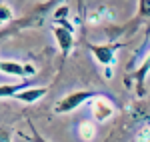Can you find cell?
<instances>
[{"mask_svg":"<svg viewBox=\"0 0 150 142\" xmlns=\"http://www.w3.org/2000/svg\"><path fill=\"white\" fill-rule=\"evenodd\" d=\"M88 98H96V92H86V90H82V92H72V94H68L66 98H62L56 106H54V112H70V110H74L76 106H80L82 102L88 100Z\"/></svg>","mask_w":150,"mask_h":142,"instance_id":"cell-1","label":"cell"},{"mask_svg":"<svg viewBox=\"0 0 150 142\" xmlns=\"http://www.w3.org/2000/svg\"><path fill=\"white\" fill-rule=\"evenodd\" d=\"M120 46V44H106V46H90V50H92L94 58L98 60L100 64H104V66H108V64H112L114 62V50Z\"/></svg>","mask_w":150,"mask_h":142,"instance_id":"cell-2","label":"cell"},{"mask_svg":"<svg viewBox=\"0 0 150 142\" xmlns=\"http://www.w3.org/2000/svg\"><path fill=\"white\" fill-rule=\"evenodd\" d=\"M0 70L14 74V76H28L34 74V66L30 64H18V62H8V60H0Z\"/></svg>","mask_w":150,"mask_h":142,"instance_id":"cell-3","label":"cell"},{"mask_svg":"<svg viewBox=\"0 0 150 142\" xmlns=\"http://www.w3.org/2000/svg\"><path fill=\"white\" fill-rule=\"evenodd\" d=\"M92 108H94V114H96V120L98 122H104V120H108L110 116H114V106H112V102L108 98H98Z\"/></svg>","mask_w":150,"mask_h":142,"instance_id":"cell-4","label":"cell"},{"mask_svg":"<svg viewBox=\"0 0 150 142\" xmlns=\"http://www.w3.org/2000/svg\"><path fill=\"white\" fill-rule=\"evenodd\" d=\"M54 36H56L58 44L60 48L64 50V52H68L70 48H72V42H74V38H72V32H70V28H62V26H56L54 28Z\"/></svg>","mask_w":150,"mask_h":142,"instance_id":"cell-5","label":"cell"},{"mask_svg":"<svg viewBox=\"0 0 150 142\" xmlns=\"http://www.w3.org/2000/svg\"><path fill=\"white\" fill-rule=\"evenodd\" d=\"M48 92V88L46 86H42V88H26L24 92H16V98L18 100H24V102H36L40 96H44Z\"/></svg>","mask_w":150,"mask_h":142,"instance_id":"cell-6","label":"cell"},{"mask_svg":"<svg viewBox=\"0 0 150 142\" xmlns=\"http://www.w3.org/2000/svg\"><path fill=\"white\" fill-rule=\"evenodd\" d=\"M78 134H80V138L84 140H92L94 136H96V126H94V122H82L80 126H78Z\"/></svg>","mask_w":150,"mask_h":142,"instance_id":"cell-7","label":"cell"},{"mask_svg":"<svg viewBox=\"0 0 150 142\" xmlns=\"http://www.w3.org/2000/svg\"><path fill=\"white\" fill-rule=\"evenodd\" d=\"M26 88V84H12V86H0V96H14L18 90Z\"/></svg>","mask_w":150,"mask_h":142,"instance_id":"cell-8","label":"cell"},{"mask_svg":"<svg viewBox=\"0 0 150 142\" xmlns=\"http://www.w3.org/2000/svg\"><path fill=\"white\" fill-rule=\"evenodd\" d=\"M12 20V10L4 2H0V22H10Z\"/></svg>","mask_w":150,"mask_h":142,"instance_id":"cell-9","label":"cell"},{"mask_svg":"<svg viewBox=\"0 0 150 142\" xmlns=\"http://www.w3.org/2000/svg\"><path fill=\"white\" fill-rule=\"evenodd\" d=\"M140 8H142L144 16H148L150 14V0H140Z\"/></svg>","mask_w":150,"mask_h":142,"instance_id":"cell-10","label":"cell"}]
</instances>
